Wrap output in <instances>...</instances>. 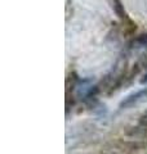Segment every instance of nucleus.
I'll return each mask as SVG.
<instances>
[{
    "label": "nucleus",
    "instance_id": "obj_1",
    "mask_svg": "<svg viewBox=\"0 0 147 154\" xmlns=\"http://www.w3.org/2000/svg\"><path fill=\"white\" fill-rule=\"evenodd\" d=\"M147 96V88L146 89H142L139 91H137L134 94H130L129 96H126V98L122 100L120 103V108H129V107H133L134 104H137L138 102H141L143 98Z\"/></svg>",
    "mask_w": 147,
    "mask_h": 154
},
{
    "label": "nucleus",
    "instance_id": "obj_2",
    "mask_svg": "<svg viewBox=\"0 0 147 154\" xmlns=\"http://www.w3.org/2000/svg\"><path fill=\"white\" fill-rule=\"evenodd\" d=\"M147 82V75H145V77L141 80V84H146Z\"/></svg>",
    "mask_w": 147,
    "mask_h": 154
}]
</instances>
